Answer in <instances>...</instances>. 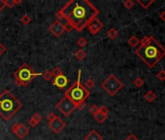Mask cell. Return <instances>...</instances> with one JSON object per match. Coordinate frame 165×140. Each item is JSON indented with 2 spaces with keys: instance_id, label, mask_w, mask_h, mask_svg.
<instances>
[{
  "instance_id": "8",
  "label": "cell",
  "mask_w": 165,
  "mask_h": 140,
  "mask_svg": "<svg viewBox=\"0 0 165 140\" xmlns=\"http://www.w3.org/2000/svg\"><path fill=\"white\" fill-rule=\"evenodd\" d=\"M11 129L20 139H23L29 132L28 127L24 126L23 123H15L12 126Z\"/></svg>"
},
{
  "instance_id": "34",
  "label": "cell",
  "mask_w": 165,
  "mask_h": 140,
  "mask_svg": "<svg viewBox=\"0 0 165 140\" xmlns=\"http://www.w3.org/2000/svg\"><path fill=\"white\" fill-rule=\"evenodd\" d=\"M6 47H5V45H3V44H1L0 43V56H2V55H4V53H6Z\"/></svg>"
},
{
  "instance_id": "11",
  "label": "cell",
  "mask_w": 165,
  "mask_h": 140,
  "mask_svg": "<svg viewBox=\"0 0 165 140\" xmlns=\"http://www.w3.org/2000/svg\"><path fill=\"white\" fill-rule=\"evenodd\" d=\"M102 28H103V23H102L101 20H99L98 19L93 20L92 22H90L88 26V29L92 35L97 34Z\"/></svg>"
},
{
  "instance_id": "9",
  "label": "cell",
  "mask_w": 165,
  "mask_h": 140,
  "mask_svg": "<svg viewBox=\"0 0 165 140\" xmlns=\"http://www.w3.org/2000/svg\"><path fill=\"white\" fill-rule=\"evenodd\" d=\"M49 30L51 31V33L53 36L60 37L61 34L64 32V27H63L62 22H59V20H56V22H53L51 26H49Z\"/></svg>"
},
{
  "instance_id": "14",
  "label": "cell",
  "mask_w": 165,
  "mask_h": 140,
  "mask_svg": "<svg viewBox=\"0 0 165 140\" xmlns=\"http://www.w3.org/2000/svg\"><path fill=\"white\" fill-rule=\"evenodd\" d=\"M85 140H103V137L97 132L96 130H92L85 137Z\"/></svg>"
},
{
  "instance_id": "2",
  "label": "cell",
  "mask_w": 165,
  "mask_h": 140,
  "mask_svg": "<svg viewBox=\"0 0 165 140\" xmlns=\"http://www.w3.org/2000/svg\"><path fill=\"white\" fill-rule=\"evenodd\" d=\"M135 53L148 68H154L165 56V48L154 37L148 36V42L140 45L135 50Z\"/></svg>"
},
{
  "instance_id": "28",
  "label": "cell",
  "mask_w": 165,
  "mask_h": 140,
  "mask_svg": "<svg viewBox=\"0 0 165 140\" xmlns=\"http://www.w3.org/2000/svg\"><path fill=\"white\" fill-rule=\"evenodd\" d=\"M156 77H158V79L159 81H161V82H164L165 81V70H160V71L156 74Z\"/></svg>"
},
{
  "instance_id": "31",
  "label": "cell",
  "mask_w": 165,
  "mask_h": 140,
  "mask_svg": "<svg viewBox=\"0 0 165 140\" xmlns=\"http://www.w3.org/2000/svg\"><path fill=\"white\" fill-rule=\"evenodd\" d=\"M63 27H64V31H66V32H71L74 29L73 26L70 23H63Z\"/></svg>"
},
{
  "instance_id": "35",
  "label": "cell",
  "mask_w": 165,
  "mask_h": 140,
  "mask_svg": "<svg viewBox=\"0 0 165 140\" xmlns=\"http://www.w3.org/2000/svg\"><path fill=\"white\" fill-rule=\"evenodd\" d=\"M86 101H82L81 102V103H79L77 106H76V109H79V110H82V109H85V107H86Z\"/></svg>"
},
{
  "instance_id": "1",
  "label": "cell",
  "mask_w": 165,
  "mask_h": 140,
  "mask_svg": "<svg viewBox=\"0 0 165 140\" xmlns=\"http://www.w3.org/2000/svg\"><path fill=\"white\" fill-rule=\"evenodd\" d=\"M59 11L66 23L78 32L88 27V23L97 19L99 15L98 8L89 0H69Z\"/></svg>"
},
{
  "instance_id": "19",
  "label": "cell",
  "mask_w": 165,
  "mask_h": 140,
  "mask_svg": "<svg viewBox=\"0 0 165 140\" xmlns=\"http://www.w3.org/2000/svg\"><path fill=\"white\" fill-rule=\"evenodd\" d=\"M94 119L98 122V123H104L106 120H107V118H108V116L107 115H104V114H102L100 111H99L98 113H96L95 115H94Z\"/></svg>"
},
{
  "instance_id": "24",
  "label": "cell",
  "mask_w": 165,
  "mask_h": 140,
  "mask_svg": "<svg viewBox=\"0 0 165 140\" xmlns=\"http://www.w3.org/2000/svg\"><path fill=\"white\" fill-rule=\"evenodd\" d=\"M20 22H22V23H23L24 26H27V24L30 23V22H31V18H30L27 14H26V15H23L22 18H20Z\"/></svg>"
},
{
  "instance_id": "5",
  "label": "cell",
  "mask_w": 165,
  "mask_h": 140,
  "mask_svg": "<svg viewBox=\"0 0 165 140\" xmlns=\"http://www.w3.org/2000/svg\"><path fill=\"white\" fill-rule=\"evenodd\" d=\"M39 75V73H36L29 65L24 62L14 73L15 85L18 87H26Z\"/></svg>"
},
{
  "instance_id": "27",
  "label": "cell",
  "mask_w": 165,
  "mask_h": 140,
  "mask_svg": "<svg viewBox=\"0 0 165 140\" xmlns=\"http://www.w3.org/2000/svg\"><path fill=\"white\" fill-rule=\"evenodd\" d=\"M86 44H88V41H86V39L84 38V37H81V38H79L77 41V45L81 48L86 46Z\"/></svg>"
},
{
  "instance_id": "4",
  "label": "cell",
  "mask_w": 165,
  "mask_h": 140,
  "mask_svg": "<svg viewBox=\"0 0 165 140\" xmlns=\"http://www.w3.org/2000/svg\"><path fill=\"white\" fill-rule=\"evenodd\" d=\"M90 96V92L86 90L81 82V70L78 72V79L74 82L72 86L65 92L64 96L71 100L76 106L85 101Z\"/></svg>"
},
{
  "instance_id": "15",
  "label": "cell",
  "mask_w": 165,
  "mask_h": 140,
  "mask_svg": "<svg viewBox=\"0 0 165 140\" xmlns=\"http://www.w3.org/2000/svg\"><path fill=\"white\" fill-rule=\"evenodd\" d=\"M2 3L5 7L14 8L16 5L22 3V0H18V1H16V0H2Z\"/></svg>"
},
{
  "instance_id": "29",
  "label": "cell",
  "mask_w": 165,
  "mask_h": 140,
  "mask_svg": "<svg viewBox=\"0 0 165 140\" xmlns=\"http://www.w3.org/2000/svg\"><path fill=\"white\" fill-rule=\"evenodd\" d=\"M123 5H124V7L126 8V9H132L134 6V2L132 1V0H126V1H124V3H123Z\"/></svg>"
},
{
  "instance_id": "36",
  "label": "cell",
  "mask_w": 165,
  "mask_h": 140,
  "mask_svg": "<svg viewBox=\"0 0 165 140\" xmlns=\"http://www.w3.org/2000/svg\"><path fill=\"white\" fill-rule=\"evenodd\" d=\"M56 17L57 20H59V22H61L62 20H64V19H63V16H62V14H61L60 11H58V12H57V13L56 14Z\"/></svg>"
},
{
  "instance_id": "30",
  "label": "cell",
  "mask_w": 165,
  "mask_h": 140,
  "mask_svg": "<svg viewBox=\"0 0 165 140\" xmlns=\"http://www.w3.org/2000/svg\"><path fill=\"white\" fill-rule=\"evenodd\" d=\"M89 112L94 116V115H95L96 113L99 112V107L97 105H95V104L92 105V106H90V108H89Z\"/></svg>"
},
{
  "instance_id": "39",
  "label": "cell",
  "mask_w": 165,
  "mask_h": 140,
  "mask_svg": "<svg viewBox=\"0 0 165 140\" xmlns=\"http://www.w3.org/2000/svg\"><path fill=\"white\" fill-rule=\"evenodd\" d=\"M3 8H5V6L3 5V3H2V0H0V11H1Z\"/></svg>"
},
{
  "instance_id": "38",
  "label": "cell",
  "mask_w": 165,
  "mask_h": 140,
  "mask_svg": "<svg viewBox=\"0 0 165 140\" xmlns=\"http://www.w3.org/2000/svg\"><path fill=\"white\" fill-rule=\"evenodd\" d=\"M159 18H160V20H161L165 22V11H163V12H161V13H160Z\"/></svg>"
},
{
  "instance_id": "6",
  "label": "cell",
  "mask_w": 165,
  "mask_h": 140,
  "mask_svg": "<svg viewBox=\"0 0 165 140\" xmlns=\"http://www.w3.org/2000/svg\"><path fill=\"white\" fill-rule=\"evenodd\" d=\"M101 87L102 89L105 90V92L110 96H116V93H118V92H119L122 89L123 84L116 77V75L111 74L108 78H106V80L102 82Z\"/></svg>"
},
{
  "instance_id": "21",
  "label": "cell",
  "mask_w": 165,
  "mask_h": 140,
  "mask_svg": "<svg viewBox=\"0 0 165 140\" xmlns=\"http://www.w3.org/2000/svg\"><path fill=\"white\" fill-rule=\"evenodd\" d=\"M86 56V53L84 51V50H82V49H80V50H78L75 53V56H76V59H79V60H82V59H84L85 57Z\"/></svg>"
},
{
  "instance_id": "32",
  "label": "cell",
  "mask_w": 165,
  "mask_h": 140,
  "mask_svg": "<svg viewBox=\"0 0 165 140\" xmlns=\"http://www.w3.org/2000/svg\"><path fill=\"white\" fill-rule=\"evenodd\" d=\"M57 116L55 114V113H52V112H51V113H49L48 115H47V120L49 121V123H51V122H52L53 120H55V119L56 118Z\"/></svg>"
},
{
  "instance_id": "13",
  "label": "cell",
  "mask_w": 165,
  "mask_h": 140,
  "mask_svg": "<svg viewBox=\"0 0 165 140\" xmlns=\"http://www.w3.org/2000/svg\"><path fill=\"white\" fill-rule=\"evenodd\" d=\"M41 121H42V117H41V115L38 114V113H35L30 118V120H29V122H28V123H29V126L31 127H35Z\"/></svg>"
},
{
  "instance_id": "37",
  "label": "cell",
  "mask_w": 165,
  "mask_h": 140,
  "mask_svg": "<svg viewBox=\"0 0 165 140\" xmlns=\"http://www.w3.org/2000/svg\"><path fill=\"white\" fill-rule=\"evenodd\" d=\"M124 140H140V139H138L134 134H129L128 136H127Z\"/></svg>"
},
{
  "instance_id": "25",
  "label": "cell",
  "mask_w": 165,
  "mask_h": 140,
  "mask_svg": "<svg viewBox=\"0 0 165 140\" xmlns=\"http://www.w3.org/2000/svg\"><path fill=\"white\" fill-rule=\"evenodd\" d=\"M133 85L135 86L136 88H141L142 86L144 85V80L142 79V78H140V77H137L136 79L133 81Z\"/></svg>"
},
{
  "instance_id": "33",
  "label": "cell",
  "mask_w": 165,
  "mask_h": 140,
  "mask_svg": "<svg viewBox=\"0 0 165 140\" xmlns=\"http://www.w3.org/2000/svg\"><path fill=\"white\" fill-rule=\"evenodd\" d=\"M99 111L102 113V114H104V115H107L108 116V113H109V109L107 108V107L105 105H102L100 108H99Z\"/></svg>"
},
{
  "instance_id": "22",
  "label": "cell",
  "mask_w": 165,
  "mask_h": 140,
  "mask_svg": "<svg viewBox=\"0 0 165 140\" xmlns=\"http://www.w3.org/2000/svg\"><path fill=\"white\" fill-rule=\"evenodd\" d=\"M94 86H95V82H94L92 79H88V80H86V83L84 84V87L88 90H92Z\"/></svg>"
},
{
  "instance_id": "17",
  "label": "cell",
  "mask_w": 165,
  "mask_h": 140,
  "mask_svg": "<svg viewBox=\"0 0 165 140\" xmlns=\"http://www.w3.org/2000/svg\"><path fill=\"white\" fill-rule=\"evenodd\" d=\"M145 99L148 102V103H152V101H154L156 99V94L152 92V90H148L145 94Z\"/></svg>"
},
{
  "instance_id": "7",
  "label": "cell",
  "mask_w": 165,
  "mask_h": 140,
  "mask_svg": "<svg viewBox=\"0 0 165 140\" xmlns=\"http://www.w3.org/2000/svg\"><path fill=\"white\" fill-rule=\"evenodd\" d=\"M56 109H58L59 112L63 114L65 117H68L76 110V105L67 97L64 96L62 99L56 103Z\"/></svg>"
},
{
  "instance_id": "10",
  "label": "cell",
  "mask_w": 165,
  "mask_h": 140,
  "mask_svg": "<svg viewBox=\"0 0 165 140\" xmlns=\"http://www.w3.org/2000/svg\"><path fill=\"white\" fill-rule=\"evenodd\" d=\"M65 126H66V123L63 120H61L59 117H56L52 122L49 123V127L56 134L59 133L65 127Z\"/></svg>"
},
{
  "instance_id": "18",
  "label": "cell",
  "mask_w": 165,
  "mask_h": 140,
  "mask_svg": "<svg viewBox=\"0 0 165 140\" xmlns=\"http://www.w3.org/2000/svg\"><path fill=\"white\" fill-rule=\"evenodd\" d=\"M137 3L142 6L143 9H148L152 4L154 3V0H145V1H143V0H137Z\"/></svg>"
},
{
  "instance_id": "16",
  "label": "cell",
  "mask_w": 165,
  "mask_h": 140,
  "mask_svg": "<svg viewBox=\"0 0 165 140\" xmlns=\"http://www.w3.org/2000/svg\"><path fill=\"white\" fill-rule=\"evenodd\" d=\"M127 43H128V45L132 48H137L138 45L140 44V40L136 36L133 35V36H131L128 40H127Z\"/></svg>"
},
{
  "instance_id": "20",
  "label": "cell",
  "mask_w": 165,
  "mask_h": 140,
  "mask_svg": "<svg viewBox=\"0 0 165 140\" xmlns=\"http://www.w3.org/2000/svg\"><path fill=\"white\" fill-rule=\"evenodd\" d=\"M118 35V32L117 29H115V28H110V29L107 31V36H108L109 38L112 39V40L117 38Z\"/></svg>"
},
{
  "instance_id": "26",
  "label": "cell",
  "mask_w": 165,
  "mask_h": 140,
  "mask_svg": "<svg viewBox=\"0 0 165 140\" xmlns=\"http://www.w3.org/2000/svg\"><path fill=\"white\" fill-rule=\"evenodd\" d=\"M52 76H53V78L55 77H57V76H60V75H62V70H61L59 67H55L52 69Z\"/></svg>"
},
{
  "instance_id": "40",
  "label": "cell",
  "mask_w": 165,
  "mask_h": 140,
  "mask_svg": "<svg viewBox=\"0 0 165 140\" xmlns=\"http://www.w3.org/2000/svg\"><path fill=\"white\" fill-rule=\"evenodd\" d=\"M0 33H1V30H0Z\"/></svg>"
},
{
  "instance_id": "23",
  "label": "cell",
  "mask_w": 165,
  "mask_h": 140,
  "mask_svg": "<svg viewBox=\"0 0 165 140\" xmlns=\"http://www.w3.org/2000/svg\"><path fill=\"white\" fill-rule=\"evenodd\" d=\"M41 75H42V77L44 78L45 81H50V80H52L53 78L52 73V71H50V70H46V71L41 74Z\"/></svg>"
},
{
  "instance_id": "12",
  "label": "cell",
  "mask_w": 165,
  "mask_h": 140,
  "mask_svg": "<svg viewBox=\"0 0 165 140\" xmlns=\"http://www.w3.org/2000/svg\"><path fill=\"white\" fill-rule=\"evenodd\" d=\"M52 84H53V86H56V87H57L58 89H63L68 84V78L62 74V75L53 78Z\"/></svg>"
},
{
  "instance_id": "3",
  "label": "cell",
  "mask_w": 165,
  "mask_h": 140,
  "mask_svg": "<svg viewBox=\"0 0 165 140\" xmlns=\"http://www.w3.org/2000/svg\"><path fill=\"white\" fill-rule=\"evenodd\" d=\"M22 107V103L10 90H5L0 93V116L5 121H9Z\"/></svg>"
}]
</instances>
